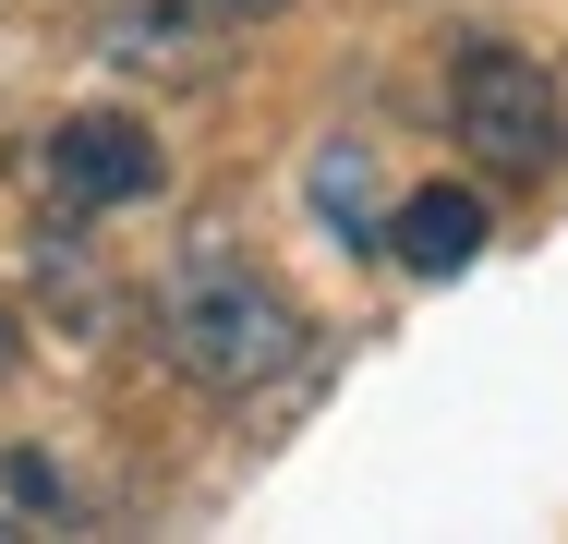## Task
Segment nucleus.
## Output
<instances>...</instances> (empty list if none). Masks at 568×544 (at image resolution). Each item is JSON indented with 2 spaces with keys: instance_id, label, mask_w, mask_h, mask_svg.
<instances>
[{
  "instance_id": "2",
  "label": "nucleus",
  "mask_w": 568,
  "mask_h": 544,
  "mask_svg": "<svg viewBox=\"0 0 568 544\" xmlns=\"http://www.w3.org/2000/svg\"><path fill=\"white\" fill-rule=\"evenodd\" d=\"M448 133L496 170V182H545L568 145V109H557V73L508 37H459L448 61Z\"/></svg>"
},
{
  "instance_id": "1",
  "label": "nucleus",
  "mask_w": 568,
  "mask_h": 544,
  "mask_svg": "<svg viewBox=\"0 0 568 544\" xmlns=\"http://www.w3.org/2000/svg\"><path fill=\"white\" fill-rule=\"evenodd\" d=\"M158 339H170V363H182L194 387L254 400V387L303 351V315H291V291L254 279L242 254H182V266L158 279Z\"/></svg>"
},
{
  "instance_id": "8",
  "label": "nucleus",
  "mask_w": 568,
  "mask_h": 544,
  "mask_svg": "<svg viewBox=\"0 0 568 544\" xmlns=\"http://www.w3.org/2000/svg\"><path fill=\"white\" fill-rule=\"evenodd\" d=\"M0 351H12V326H0Z\"/></svg>"
},
{
  "instance_id": "4",
  "label": "nucleus",
  "mask_w": 568,
  "mask_h": 544,
  "mask_svg": "<svg viewBox=\"0 0 568 544\" xmlns=\"http://www.w3.org/2000/svg\"><path fill=\"white\" fill-rule=\"evenodd\" d=\"M484 242H496V218H484L471 182H424V194H399V218H387V254H399L412 279H459Z\"/></svg>"
},
{
  "instance_id": "6",
  "label": "nucleus",
  "mask_w": 568,
  "mask_h": 544,
  "mask_svg": "<svg viewBox=\"0 0 568 544\" xmlns=\"http://www.w3.org/2000/svg\"><path fill=\"white\" fill-rule=\"evenodd\" d=\"M110 37H121V61H182L194 49V24H170V12H110Z\"/></svg>"
},
{
  "instance_id": "3",
  "label": "nucleus",
  "mask_w": 568,
  "mask_h": 544,
  "mask_svg": "<svg viewBox=\"0 0 568 544\" xmlns=\"http://www.w3.org/2000/svg\"><path fill=\"white\" fill-rule=\"evenodd\" d=\"M37 170H49V194H61V206H145V194H158V133H145V121H133V109H73V121H49V158H37Z\"/></svg>"
},
{
  "instance_id": "7",
  "label": "nucleus",
  "mask_w": 568,
  "mask_h": 544,
  "mask_svg": "<svg viewBox=\"0 0 568 544\" xmlns=\"http://www.w3.org/2000/svg\"><path fill=\"white\" fill-rule=\"evenodd\" d=\"M206 12H230V24H266V12H291V0H206Z\"/></svg>"
},
{
  "instance_id": "5",
  "label": "nucleus",
  "mask_w": 568,
  "mask_h": 544,
  "mask_svg": "<svg viewBox=\"0 0 568 544\" xmlns=\"http://www.w3.org/2000/svg\"><path fill=\"white\" fill-rule=\"evenodd\" d=\"M315 206L339 218L351 254H375V242H387V230H375V182H363V145H327V158H315Z\"/></svg>"
}]
</instances>
